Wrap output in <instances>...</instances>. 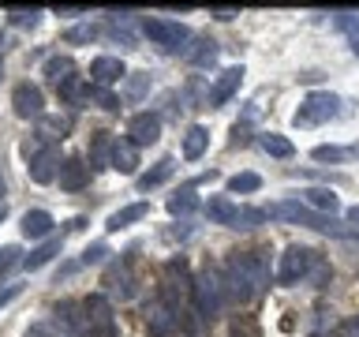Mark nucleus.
<instances>
[{
  "mask_svg": "<svg viewBox=\"0 0 359 337\" xmlns=\"http://www.w3.org/2000/svg\"><path fill=\"white\" fill-rule=\"evenodd\" d=\"M224 292L229 303H251L269 289V247H251V251H232L221 263Z\"/></svg>",
  "mask_w": 359,
  "mask_h": 337,
  "instance_id": "nucleus-1",
  "label": "nucleus"
},
{
  "mask_svg": "<svg viewBox=\"0 0 359 337\" xmlns=\"http://www.w3.org/2000/svg\"><path fill=\"white\" fill-rule=\"evenodd\" d=\"M191 303H195V315L202 322H213L224 311L229 292H224V274H221L217 263L202 266V274L195 277V285H191Z\"/></svg>",
  "mask_w": 359,
  "mask_h": 337,
  "instance_id": "nucleus-2",
  "label": "nucleus"
},
{
  "mask_svg": "<svg viewBox=\"0 0 359 337\" xmlns=\"http://www.w3.org/2000/svg\"><path fill=\"white\" fill-rule=\"evenodd\" d=\"M266 218L273 221H288V225H303V229H314V232H333V236H344V229L337 225L330 213H314L311 206H303L299 199H285V202H269L266 206Z\"/></svg>",
  "mask_w": 359,
  "mask_h": 337,
  "instance_id": "nucleus-3",
  "label": "nucleus"
},
{
  "mask_svg": "<svg viewBox=\"0 0 359 337\" xmlns=\"http://www.w3.org/2000/svg\"><path fill=\"white\" fill-rule=\"evenodd\" d=\"M191 285H195V277H191L187 258L176 255L161 266V292H157V296H161L168 308H176L180 315H184V303L191 300Z\"/></svg>",
  "mask_w": 359,
  "mask_h": 337,
  "instance_id": "nucleus-4",
  "label": "nucleus"
},
{
  "mask_svg": "<svg viewBox=\"0 0 359 337\" xmlns=\"http://www.w3.org/2000/svg\"><path fill=\"white\" fill-rule=\"evenodd\" d=\"M206 218L213 225H229V229H255V225L269 221L266 210H258V206H236V202L224 199V195L206 199Z\"/></svg>",
  "mask_w": 359,
  "mask_h": 337,
  "instance_id": "nucleus-5",
  "label": "nucleus"
},
{
  "mask_svg": "<svg viewBox=\"0 0 359 337\" xmlns=\"http://www.w3.org/2000/svg\"><path fill=\"white\" fill-rule=\"evenodd\" d=\"M341 105H344V101L337 94H330V90H311V94L299 101V109H296V128L330 124V120L341 117Z\"/></svg>",
  "mask_w": 359,
  "mask_h": 337,
  "instance_id": "nucleus-6",
  "label": "nucleus"
},
{
  "mask_svg": "<svg viewBox=\"0 0 359 337\" xmlns=\"http://www.w3.org/2000/svg\"><path fill=\"white\" fill-rule=\"evenodd\" d=\"M22 157H27V176L34 184H53L60 173V157L53 146H45L41 139H27L22 143Z\"/></svg>",
  "mask_w": 359,
  "mask_h": 337,
  "instance_id": "nucleus-7",
  "label": "nucleus"
},
{
  "mask_svg": "<svg viewBox=\"0 0 359 337\" xmlns=\"http://www.w3.org/2000/svg\"><path fill=\"white\" fill-rule=\"evenodd\" d=\"M142 34L165 53H187V41H191V30L172 19H142Z\"/></svg>",
  "mask_w": 359,
  "mask_h": 337,
  "instance_id": "nucleus-8",
  "label": "nucleus"
},
{
  "mask_svg": "<svg viewBox=\"0 0 359 337\" xmlns=\"http://www.w3.org/2000/svg\"><path fill=\"white\" fill-rule=\"evenodd\" d=\"M142 315H146V330H150V337H176V330L184 326V315H180L176 308H168L161 296L146 300Z\"/></svg>",
  "mask_w": 359,
  "mask_h": 337,
  "instance_id": "nucleus-9",
  "label": "nucleus"
},
{
  "mask_svg": "<svg viewBox=\"0 0 359 337\" xmlns=\"http://www.w3.org/2000/svg\"><path fill=\"white\" fill-rule=\"evenodd\" d=\"M311 263H314L311 247H299V244L285 247L280 266H277V285H296V281H303V277L311 274Z\"/></svg>",
  "mask_w": 359,
  "mask_h": 337,
  "instance_id": "nucleus-10",
  "label": "nucleus"
},
{
  "mask_svg": "<svg viewBox=\"0 0 359 337\" xmlns=\"http://www.w3.org/2000/svg\"><path fill=\"white\" fill-rule=\"evenodd\" d=\"M11 109H15V117H22V120H41L45 117V94H41V86L19 83L15 90H11Z\"/></svg>",
  "mask_w": 359,
  "mask_h": 337,
  "instance_id": "nucleus-11",
  "label": "nucleus"
},
{
  "mask_svg": "<svg viewBox=\"0 0 359 337\" xmlns=\"http://www.w3.org/2000/svg\"><path fill=\"white\" fill-rule=\"evenodd\" d=\"M131 146H150L161 139V117L157 112H135L128 120V135H123Z\"/></svg>",
  "mask_w": 359,
  "mask_h": 337,
  "instance_id": "nucleus-12",
  "label": "nucleus"
},
{
  "mask_svg": "<svg viewBox=\"0 0 359 337\" xmlns=\"http://www.w3.org/2000/svg\"><path fill=\"white\" fill-rule=\"evenodd\" d=\"M120 79H128V67H123L120 56H97V60H90V86L109 90Z\"/></svg>",
  "mask_w": 359,
  "mask_h": 337,
  "instance_id": "nucleus-13",
  "label": "nucleus"
},
{
  "mask_svg": "<svg viewBox=\"0 0 359 337\" xmlns=\"http://www.w3.org/2000/svg\"><path fill=\"white\" fill-rule=\"evenodd\" d=\"M240 83H243V67H240V64H236V67H224V72L217 75V83L210 86L206 105H210V109H221L224 101H232V94L240 90Z\"/></svg>",
  "mask_w": 359,
  "mask_h": 337,
  "instance_id": "nucleus-14",
  "label": "nucleus"
},
{
  "mask_svg": "<svg viewBox=\"0 0 359 337\" xmlns=\"http://www.w3.org/2000/svg\"><path fill=\"white\" fill-rule=\"evenodd\" d=\"M56 180H60L64 191H83V187L90 184V165L83 161V157H64Z\"/></svg>",
  "mask_w": 359,
  "mask_h": 337,
  "instance_id": "nucleus-15",
  "label": "nucleus"
},
{
  "mask_svg": "<svg viewBox=\"0 0 359 337\" xmlns=\"http://www.w3.org/2000/svg\"><path fill=\"white\" fill-rule=\"evenodd\" d=\"M22 236H27V240H49L53 236V229H56V218L49 210H27L22 213Z\"/></svg>",
  "mask_w": 359,
  "mask_h": 337,
  "instance_id": "nucleus-16",
  "label": "nucleus"
},
{
  "mask_svg": "<svg viewBox=\"0 0 359 337\" xmlns=\"http://www.w3.org/2000/svg\"><path fill=\"white\" fill-rule=\"evenodd\" d=\"M41 75H45V83L49 86H67L72 83V79H79L75 75V60L72 56H49V60H45V67H41Z\"/></svg>",
  "mask_w": 359,
  "mask_h": 337,
  "instance_id": "nucleus-17",
  "label": "nucleus"
},
{
  "mask_svg": "<svg viewBox=\"0 0 359 337\" xmlns=\"http://www.w3.org/2000/svg\"><path fill=\"white\" fill-rule=\"evenodd\" d=\"M112 168L123 176L139 173V146H131L123 135H116V143H112Z\"/></svg>",
  "mask_w": 359,
  "mask_h": 337,
  "instance_id": "nucleus-18",
  "label": "nucleus"
},
{
  "mask_svg": "<svg viewBox=\"0 0 359 337\" xmlns=\"http://www.w3.org/2000/svg\"><path fill=\"white\" fill-rule=\"evenodd\" d=\"M72 131V117H60V112H45L38 120V139L41 143H60Z\"/></svg>",
  "mask_w": 359,
  "mask_h": 337,
  "instance_id": "nucleus-19",
  "label": "nucleus"
},
{
  "mask_svg": "<svg viewBox=\"0 0 359 337\" xmlns=\"http://www.w3.org/2000/svg\"><path fill=\"white\" fill-rule=\"evenodd\" d=\"M146 213H150V202H128V206H120L116 213H109V221H105V229L109 232H120V229H128V225H135V221H142Z\"/></svg>",
  "mask_w": 359,
  "mask_h": 337,
  "instance_id": "nucleus-20",
  "label": "nucleus"
},
{
  "mask_svg": "<svg viewBox=\"0 0 359 337\" xmlns=\"http://www.w3.org/2000/svg\"><path fill=\"white\" fill-rule=\"evenodd\" d=\"M60 247H64V236H49V240H41L30 255H22V270H41L45 263H53V258L60 255Z\"/></svg>",
  "mask_w": 359,
  "mask_h": 337,
  "instance_id": "nucleus-21",
  "label": "nucleus"
},
{
  "mask_svg": "<svg viewBox=\"0 0 359 337\" xmlns=\"http://www.w3.org/2000/svg\"><path fill=\"white\" fill-rule=\"evenodd\" d=\"M112 143H116L112 131L94 135V143H90V168H112Z\"/></svg>",
  "mask_w": 359,
  "mask_h": 337,
  "instance_id": "nucleus-22",
  "label": "nucleus"
},
{
  "mask_svg": "<svg viewBox=\"0 0 359 337\" xmlns=\"http://www.w3.org/2000/svg\"><path fill=\"white\" fill-rule=\"evenodd\" d=\"M105 285L112 289V292H120L123 300L128 296H135V277H131V263L123 258L120 266H109V274H105Z\"/></svg>",
  "mask_w": 359,
  "mask_h": 337,
  "instance_id": "nucleus-23",
  "label": "nucleus"
},
{
  "mask_svg": "<svg viewBox=\"0 0 359 337\" xmlns=\"http://www.w3.org/2000/svg\"><path fill=\"white\" fill-rule=\"evenodd\" d=\"M303 206H311L314 213H337V206H341V202H337V195L330 187H307L303 191Z\"/></svg>",
  "mask_w": 359,
  "mask_h": 337,
  "instance_id": "nucleus-24",
  "label": "nucleus"
},
{
  "mask_svg": "<svg viewBox=\"0 0 359 337\" xmlns=\"http://www.w3.org/2000/svg\"><path fill=\"white\" fill-rule=\"evenodd\" d=\"M206 150H210V131L202 128V124H191L187 135H184V157L187 161H198Z\"/></svg>",
  "mask_w": 359,
  "mask_h": 337,
  "instance_id": "nucleus-25",
  "label": "nucleus"
},
{
  "mask_svg": "<svg viewBox=\"0 0 359 337\" xmlns=\"http://www.w3.org/2000/svg\"><path fill=\"white\" fill-rule=\"evenodd\" d=\"M176 173V157H161L154 168H146V173L139 176V191H150V187H161L168 176Z\"/></svg>",
  "mask_w": 359,
  "mask_h": 337,
  "instance_id": "nucleus-26",
  "label": "nucleus"
},
{
  "mask_svg": "<svg viewBox=\"0 0 359 337\" xmlns=\"http://www.w3.org/2000/svg\"><path fill=\"white\" fill-rule=\"evenodd\" d=\"M79 311H83V303H75V300H60V303L53 308L56 322H64L75 337H83V315H79Z\"/></svg>",
  "mask_w": 359,
  "mask_h": 337,
  "instance_id": "nucleus-27",
  "label": "nucleus"
},
{
  "mask_svg": "<svg viewBox=\"0 0 359 337\" xmlns=\"http://www.w3.org/2000/svg\"><path fill=\"white\" fill-rule=\"evenodd\" d=\"M191 210H198L195 187H180L176 195H168V213H172V218H187Z\"/></svg>",
  "mask_w": 359,
  "mask_h": 337,
  "instance_id": "nucleus-28",
  "label": "nucleus"
},
{
  "mask_svg": "<svg viewBox=\"0 0 359 337\" xmlns=\"http://www.w3.org/2000/svg\"><path fill=\"white\" fill-rule=\"evenodd\" d=\"M258 146H262L269 157H292V154H296L292 139H285V135H277V131H266L262 139H258Z\"/></svg>",
  "mask_w": 359,
  "mask_h": 337,
  "instance_id": "nucleus-29",
  "label": "nucleus"
},
{
  "mask_svg": "<svg viewBox=\"0 0 359 337\" xmlns=\"http://www.w3.org/2000/svg\"><path fill=\"white\" fill-rule=\"evenodd\" d=\"M262 187V176L258 173H236L229 176V195H251V191Z\"/></svg>",
  "mask_w": 359,
  "mask_h": 337,
  "instance_id": "nucleus-30",
  "label": "nucleus"
},
{
  "mask_svg": "<svg viewBox=\"0 0 359 337\" xmlns=\"http://www.w3.org/2000/svg\"><path fill=\"white\" fill-rule=\"evenodd\" d=\"M187 60L195 67H210L213 60H217V41H198V49H187Z\"/></svg>",
  "mask_w": 359,
  "mask_h": 337,
  "instance_id": "nucleus-31",
  "label": "nucleus"
},
{
  "mask_svg": "<svg viewBox=\"0 0 359 337\" xmlns=\"http://www.w3.org/2000/svg\"><path fill=\"white\" fill-rule=\"evenodd\" d=\"M4 15H8L11 27H38L41 8H4Z\"/></svg>",
  "mask_w": 359,
  "mask_h": 337,
  "instance_id": "nucleus-32",
  "label": "nucleus"
},
{
  "mask_svg": "<svg viewBox=\"0 0 359 337\" xmlns=\"http://www.w3.org/2000/svg\"><path fill=\"white\" fill-rule=\"evenodd\" d=\"M97 27H94V22H79V27H72V30H64V41L67 45H90V41H94L97 38Z\"/></svg>",
  "mask_w": 359,
  "mask_h": 337,
  "instance_id": "nucleus-33",
  "label": "nucleus"
},
{
  "mask_svg": "<svg viewBox=\"0 0 359 337\" xmlns=\"http://www.w3.org/2000/svg\"><path fill=\"white\" fill-rule=\"evenodd\" d=\"M146 90H150V75L135 72V75H128V90H123V98H128V101H142Z\"/></svg>",
  "mask_w": 359,
  "mask_h": 337,
  "instance_id": "nucleus-34",
  "label": "nucleus"
},
{
  "mask_svg": "<svg viewBox=\"0 0 359 337\" xmlns=\"http://www.w3.org/2000/svg\"><path fill=\"white\" fill-rule=\"evenodd\" d=\"M311 157L314 161H344V157H352V146H314Z\"/></svg>",
  "mask_w": 359,
  "mask_h": 337,
  "instance_id": "nucleus-35",
  "label": "nucleus"
},
{
  "mask_svg": "<svg viewBox=\"0 0 359 337\" xmlns=\"http://www.w3.org/2000/svg\"><path fill=\"white\" fill-rule=\"evenodd\" d=\"M15 266H22V251L15 244H8V247H0V277H8Z\"/></svg>",
  "mask_w": 359,
  "mask_h": 337,
  "instance_id": "nucleus-36",
  "label": "nucleus"
},
{
  "mask_svg": "<svg viewBox=\"0 0 359 337\" xmlns=\"http://www.w3.org/2000/svg\"><path fill=\"white\" fill-rule=\"evenodd\" d=\"M105 255H109V244L97 240V244H90L86 251L79 255V266H97V263H105Z\"/></svg>",
  "mask_w": 359,
  "mask_h": 337,
  "instance_id": "nucleus-37",
  "label": "nucleus"
},
{
  "mask_svg": "<svg viewBox=\"0 0 359 337\" xmlns=\"http://www.w3.org/2000/svg\"><path fill=\"white\" fill-rule=\"evenodd\" d=\"M22 337H67V333H64L56 322H30Z\"/></svg>",
  "mask_w": 359,
  "mask_h": 337,
  "instance_id": "nucleus-38",
  "label": "nucleus"
},
{
  "mask_svg": "<svg viewBox=\"0 0 359 337\" xmlns=\"http://www.w3.org/2000/svg\"><path fill=\"white\" fill-rule=\"evenodd\" d=\"M90 101H97L105 112H116V109H120V98L109 94V90H101V86H90Z\"/></svg>",
  "mask_w": 359,
  "mask_h": 337,
  "instance_id": "nucleus-39",
  "label": "nucleus"
},
{
  "mask_svg": "<svg viewBox=\"0 0 359 337\" xmlns=\"http://www.w3.org/2000/svg\"><path fill=\"white\" fill-rule=\"evenodd\" d=\"M330 274H333V270H330V263H325V258H322V255H314V263H311V274H307V277H311V281H314V285H318V289H322V285H325V281H330Z\"/></svg>",
  "mask_w": 359,
  "mask_h": 337,
  "instance_id": "nucleus-40",
  "label": "nucleus"
},
{
  "mask_svg": "<svg viewBox=\"0 0 359 337\" xmlns=\"http://www.w3.org/2000/svg\"><path fill=\"white\" fill-rule=\"evenodd\" d=\"M210 15H213V19H224V22H229V19H236V15H240V8H232V4H213V8H210Z\"/></svg>",
  "mask_w": 359,
  "mask_h": 337,
  "instance_id": "nucleus-41",
  "label": "nucleus"
},
{
  "mask_svg": "<svg viewBox=\"0 0 359 337\" xmlns=\"http://www.w3.org/2000/svg\"><path fill=\"white\" fill-rule=\"evenodd\" d=\"M90 8H83V4H60L56 8V15H86Z\"/></svg>",
  "mask_w": 359,
  "mask_h": 337,
  "instance_id": "nucleus-42",
  "label": "nucleus"
},
{
  "mask_svg": "<svg viewBox=\"0 0 359 337\" xmlns=\"http://www.w3.org/2000/svg\"><path fill=\"white\" fill-rule=\"evenodd\" d=\"M341 337H359V319H348L341 326Z\"/></svg>",
  "mask_w": 359,
  "mask_h": 337,
  "instance_id": "nucleus-43",
  "label": "nucleus"
},
{
  "mask_svg": "<svg viewBox=\"0 0 359 337\" xmlns=\"http://www.w3.org/2000/svg\"><path fill=\"white\" fill-rule=\"evenodd\" d=\"M232 337H258V330H255V326H236V330H232Z\"/></svg>",
  "mask_w": 359,
  "mask_h": 337,
  "instance_id": "nucleus-44",
  "label": "nucleus"
},
{
  "mask_svg": "<svg viewBox=\"0 0 359 337\" xmlns=\"http://www.w3.org/2000/svg\"><path fill=\"white\" fill-rule=\"evenodd\" d=\"M348 221H352V225H359V206H348Z\"/></svg>",
  "mask_w": 359,
  "mask_h": 337,
  "instance_id": "nucleus-45",
  "label": "nucleus"
},
{
  "mask_svg": "<svg viewBox=\"0 0 359 337\" xmlns=\"http://www.w3.org/2000/svg\"><path fill=\"white\" fill-rule=\"evenodd\" d=\"M8 218V199H0V221Z\"/></svg>",
  "mask_w": 359,
  "mask_h": 337,
  "instance_id": "nucleus-46",
  "label": "nucleus"
},
{
  "mask_svg": "<svg viewBox=\"0 0 359 337\" xmlns=\"http://www.w3.org/2000/svg\"><path fill=\"white\" fill-rule=\"evenodd\" d=\"M352 53H355V56H359V38H355V41H352Z\"/></svg>",
  "mask_w": 359,
  "mask_h": 337,
  "instance_id": "nucleus-47",
  "label": "nucleus"
},
{
  "mask_svg": "<svg viewBox=\"0 0 359 337\" xmlns=\"http://www.w3.org/2000/svg\"><path fill=\"white\" fill-rule=\"evenodd\" d=\"M352 154H359V143H355V146H352Z\"/></svg>",
  "mask_w": 359,
  "mask_h": 337,
  "instance_id": "nucleus-48",
  "label": "nucleus"
},
{
  "mask_svg": "<svg viewBox=\"0 0 359 337\" xmlns=\"http://www.w3.org/2000/svg\"><path fill=\"white\" fill-rule=\"evenodd\" d=\"M0 75H4V60H0Z\"/></svg>",
  "mask_w": 359,
  "mask_h": 337,
  "instance_id": "nucleus-49",
  "label": "nucleus"
},
{
  "mask_svg": "<svg viewBox=\"0 0 359 337\" xmlns=\"http://www.w3.org/2000/svg\"><path fill=\"white\" fill-rule=\"evenodd\" d=\"M0 191H4V176H0Z\"/></svg>",
  "mask_w": 359,
  "mask_h": 337,
  "instance_id": "nucleus-50",
  "label": "nucleus"
}]
</instances>
